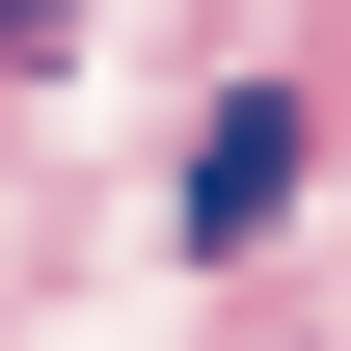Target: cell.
<instances>
[{"instance_id":"cell-1","label":"cell","mask_w":351,"mask_h":351,"mask_svg":"<svg viewBox=\"0 0 351 351\" xmlns=\"http://www.w3.org/2000/svg\"><path fill=\"white\" fill-rule=\"evenodd\" d=\"M270 217H298V108H217L189 135V243H270Z\"/></svg>"},{"instance_id":"cell-2","label":"cell","mask_w":351,"mask_h":351,"mask_svg":"<svg viewBox=\"0 0 351 351\" xmlns=\"http://www.w3.org/2000/svg\"><path fill=\"white\" fill-rule=\"evenodd\" d=\"M54 27H82V0H0V54H54Z\"/></svg>"}]
</instances>
